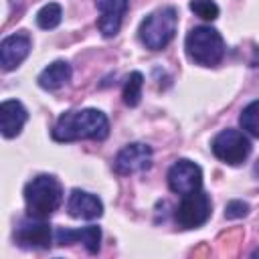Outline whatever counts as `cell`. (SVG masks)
<instances>
[{"instance_id": "obj_16", "label": "cell", "mask_w": 259, "mask_h": 259, "mask_svg": "<svg viewBox=\"0 0 259 259\" xmlns=\"http://www.w3.org/2000/svg\"><path fill=\"white\" fill-rule=\"evenodd\" d=\"M142 87H144V75L140 71L130 73V77L123 83V103L127 107H136L142 99Z\"/></svg>"}, {"instance_id": "obj_8", "label": "cell", "mask_w": 259, "mask_h": 259, "mask_svg": "<svg viewBox=\"0 0 259 259\" xmlns=\"http://www.w3.org/2000/svg\"><path fill=\"white\" fill-rule=\"evenodd\" d=\"M168 186L176 194H188L200 190L202 186V170L198 164L190 160H176L168 170Z\"/></svg>"}, {"instance_id": "obj_14", "label": "cell", "mask_w": 259, "mask_h": 259, "mask_svg": "<svg viewBox=\"0 0 259 259\" xmlns=\"http://www.w3.org/2000/svg\"><path fill=\"white\" fill-rule=\"evenodd\" d=\"M26 119L28 113L18 99H6L0 103V130L4 138H16L22 132Z\"/></svg>"}, {"instance_id": "obj_4", "label": "cell", "mask_w": 259, "mask_h": 259, "mask_svg": "<svg viewBox=\"0 0 259 259\" xmlns=\"http://www.w3.org/2000/svg\"><path fill=\"white\" fill-rule=\"evenodd\" d=\"M178 14L174 6L160 8L148 14L140 24V40L150 51H162L176 34Z\"/></svg>"}, {"instance_id": "obj_3", "label": "cell", "mask_w": 259, "mask_h": 259, "mask_svg": "<svg viewBox=\"0 0 259 259\" xmlns=\"http://www.w3.org/2000/svg\"><path fill=\"white\" fill-rule=\"evenodd\" d=\"M186 55L192 63L202 67H214L225 57V40L212 26H196L186 34Z\"/></svg>"}, {"instance_id": "obj_18", "label": "cell", "mask_w": 259, "mask_h": 259, "mask_svg": "<svg viewBox=\"0 0 259 259\" xmlns=\"http://www.w3.org/2000/svg\"><path fill=\"white\" fill-rule=\"evenodd\" d=\"M239 123H241V127H243L247 134H251L253 138H259V99L251 101V103L241 111Z\"/></svg>"}, {"instance_id": "obj_15", "label": "cell", "mask_w": 259, "mask_h": 259, "mask_svg": "<svg viewBox=\"0 0 259 259\" xmlns=\"http://www.w3.org/2000/svg\"><path fill=\"white\" fill-rule=\"evenodd\" d=\"M71 75H73V71H71V65L67 61H55L47 69H42V73L38 75L36 81L42 89L57 91V89H61L63 85H67L71 81Z\"/></svg>"}, {"instance_id": "obj_20", "label": "cell", "mask_w": 259, "mask_h": 259, "mask_svg": "<svg viewBox=\"0 0 259 259\" xmlns=\"http://www.w3.org/2000/svg\"><path fill=\"white\" fill-rule=\"evenodd\" d=\"M249 212V204L243 202V200H231L227 206H225V217L227 219H241Z\"/></svg>"}, {"instance_id": "obj_10", "label": "cell", "mask_w": 259, "mask_h": 259, "mask_svg": "<svg viewBox=\"0 0 259 259\" xmlns=\"http://www.w3.org/2000/svg\"><path fill=\"white\" fill-rule=\"evenodd\" d=\"M97 10L101 12L97 20V28L105 38H111L119 32L123 14L130 6V0H95Z\"/></svg>"}, {"instance_id": "obj_9", "label": "cell", "mask_w": 259, "mask_h": 259, "mask_svg": "<svg viewBox=\"0 0 259 259\" xmlns=\"http://www.w3.org/2000/svg\"><path fill=\"white\" fill-rule=\"evenodd\" d=\"M14 239L24 249H49L53 241V231L51 225L45 223V219L28 217L18 223L14 231Z\"/></svg>"}, {"instance_id": "obj_2", "label": "cell", "mask_w": 259, "mask_h": 259, "mask_svg": "<svg viewBox=\"0 0 259 259\" xmlns=\"http://www.w3.org/2000/svg\"><path fill=\"white\" fill-rule=\"evenodd\" d=\"M24 202L28 217L49 219L63 202V186L51 174H38L24 186Z\"/></svg>"}, {"instance_id": "obj_22", "label": "cell", "mask_w": 259, "mask_h": 259, "mask_svg": "<svg viewBox=\"0 0 259 259\" xmlns=\"http://www.w3.org/2000/svg\"><path fill=\"white\" fill-rule=\"evenodd\" d=\"M253 257H259V249H255V251H253Z\"/></svg>"}, {"instance_id": "obj_21", "label": "cell", "mask_w": 259, "mask_h": 259, "mask_svg": "<svg viewBox=\"0 0 259 259\" xmlns=\"http://www.w3.org/2000/svg\"><path fill=\"white\" fill-rule=\"evenodd\" d=\"M253 174H255V178L259 180V160L255 162V168H253Z\"/></svg>"}, {"instance_id": "obj_1", "label": "cell", "mask_w": 259, "mask_h": 259, "mask_svg": "<svg viewBox=\"0 0 259 259\" xmlns=\"http://www.w3.org/2000/svg\"><path fill=\"white\" fill-rule=\"evenodd\" d=\"M109 136V121L99 109H75L65 111L53 127V140L75 142V140H105Z\"/></svg>"}, {"instance_id": "obj_17", "label": "cell", "mask_w": 259, "mask_h": 259, "mask_svg": "<svg viewBox=\"0 0 259 259\" xmlns=\"http://www.w3.org/2000/svg\"><path fill=\"white\" fill-rule=\"evenodd\" d=\"M61 18H63V8L57 2H49L36 12V24L45 30H51V28L59 26Z\"/></svg>"}, {"instance_id": "obj_11", "label": "cell", "mask_w": 259, "mask_h": 259, "mask_svg": "<svg viewBox=\"0 0 259 259\" xmlns=\"http://www.w3.org/2000/svg\"><path fill=\"white\" fill-rule=\"evenodd\" d=\"M30 53V36L24 32H16L6 36L0 42V65L4 71L16 69Z\"/></svg>"}, {"instance_id": "obj_6", "label": "cell", "mask_w": 259, "mask_h": 259, "mask_svg": "<svg viewBox=\"0 0 259 259\" xmlns=\"http://www.w3.org/2000/svg\"><path fill=\"white\" fill-rule=\"evenodd\" d=\"M210 196L202 190H194L182 196V200L176 206V223L182 229H198L210 219Z\"/></svg>"}, {"instance_id": "obj_5", "label": "cell", "mask_w": 259, "mask_h": 259, "mask_svg": "<svg viewBox=\"0 0 259 259\" xmlns=\"http://www.w3.org/2000/svg\"><path fill=\"white\" fill-rule=\"evenodd\" d=\"M210 150H212V154L221 162H225L229 166H239V164H243L249 158V154H251V142H249V138L243 132L229 127V130L219 132L212 138Z\"/></svg>"}, {"instance_id": "obj_7", "label": "cell", "mask_w": 259, "mask_h": 259, "mask_svg": "<svg viewBox=\"0 0 259 259\" xmlns=\"http://www.w3.org/2000/svg\"><path fill=\"white\" fill-rule=\"evenodd\" d=\"M150 166H152V148L148 144H142V142H134V144L123 146L113 160V168L121 176L144 172Z\"/></svg>"}, {"instance_id": "obj_12", "label": "cell", "mask_w": 259, "mask_h": 259, "mask_svg": "<svg viewBox=\"0 0 259 259\" xmlns=\"http://www.w3.org/2000/svg\"><path fill=\"white\" fill-rule=\"evenodd\" d=\"M67 210L73 219L93 221V219H99L103 214V202L95 194H91L87 190H81V188H75L69 194Z\"/></svg>"}, {"instance_id": "obj_19", "label": "cell", "mask_w": 259, "mask_h": 259, "mask_svg": "<svg viewBox=\"0 0 259 259\" xmlns=\"http://www.w3.org/2000/svg\"><path fill=\"white\" fill-rule=\"evenodd\" d=\"M190 10L198 18L208 20V22L219 18V6H217L214 0H190Z\"/></svg>"}, {"instance_id": "obj_13", "label": "cell", "mask_w": 259, "mask_h": 259, "mask_svg": "<svg viewBox=\"0 0 259 259\" xmlns=\"http://www.w3.org/2000/svg\"><path fill=\"white\" fill-rule=\"evenodd\" d=\"M55 241L59 245H71V243H81L91 255H95L101 247V229L95 225L83 227V229H57L55 231Z\"/></svg>"}]
</instances>
